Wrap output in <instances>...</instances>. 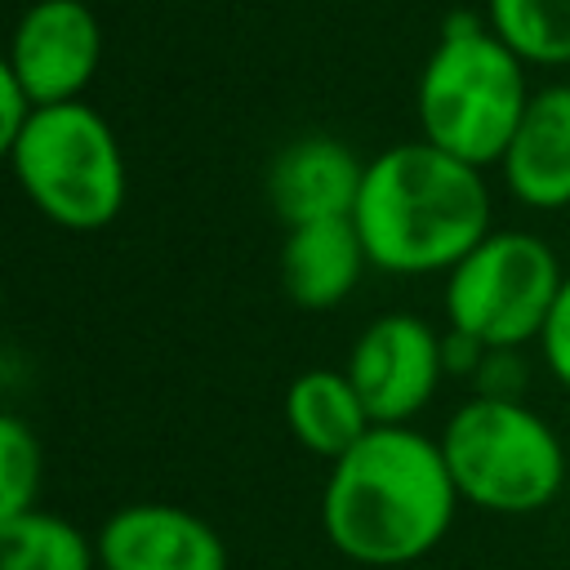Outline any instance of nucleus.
I'll list each match as a JSON object with an SVG mask.
<instances>
[{"label":"nucleus","instance_id":"obj_1","mask_svg":"<svg viewBox=\"0 0 570 570\" xmlns=\"http://www.w3.org/2000/svg\"><path fill=\"white\" fill-rule=\"evenodd\" d=\"M459 503L436 436L414 423H374L330 463L321 530L352 566L392 570L428 557L450 534Z\"/></svg>","mask_w":570,"mask_h":570},{"label":"nucleus","instance_id":"obj_2","mask_svg":"<svg viewBox=\"0 0 570 570\" xmlns=\"http://www.w3.org/2000/svg\"><path fill=\"white\" fill-rule=\"evenodd\" d=\"M352 227L370 267L392 276H445L494 232L485 169L432 147L428 138L396 142L365 160Z\"/></svg>","mask_w":570,"mask_h":570},{"label":"nucleus","instance_id":"obj_3","mask_svg":"<svg viewBox=\"0 0 570 570\" xmlns=\"http://www.w3.org/2000/svg\"><path fill=\"white\" fill-rule=\"evenodd\" d=\"M530 94L525 62L490 31V22L476 13H450L419 71L414 111L432 147L490 169L517 134Z\"/></svg>","mask_w":570,"mask_h":570},{"label":"nucleus","instance_id":"obj_4","mask_svg":"<svg viewBox=\"0 0 570 570\" xmlns=\"http://www.w3.org/2000/svg\"><path fill=\"white\" fill-rule=\"evenodd\" d=\"M441 454L468 508L530 517L557 503L566 485V445L557 428L521 396L472 392L441 428Z\"/></svg>","mask_w":570,"mask_h":570},{"label":"nucleus","instance_id":"obj_5","mask_svg":"<svg viewBox=\"0 0 570 570\" xmlns=\"http://www.w3.org/2000/svg\"><path fill=\"white\" fill-rule=\"evenodd\" d=\"M9 169L22 196L62 232H102L129 196L125 151L116 129L89 102L31 107L22 120Z\"/></svg>","mask_w":570,"mask_h":570},{"label":"nucleus","instance_id":"obj_6","mask_svg":"<svg viewBox=\"0 0 570 570\" xmlns=\"http://www.w3.org/2000/svg\"><path fill=\"white\" fill-rule=\"evenodd\" d=\"M561 285L566 267L539 232L494 227L445 272V330H459L481 347L521 352L539 343Z\"/></svg>","mask_w":570,"mask_h":570},{"label":"nucleus","instance_id":"obj_7","mask_svg":"<svg viewBox=\"0 0 570 570\" xmlns=\"http://www.w3.org/2000/svg\"><path fill=\"white\" fill-rule=\"evenodd\" d=\"M343 370L374 423H414L441 392V379H450L441 330L414 312L374 316L352 338Z\"/></svg>","mask_w":570,"mask_h":570},{"label":"nucleus","instance_id":"obj_8","mask_svg":"<svg viewBox=\"0 0 570 570\" xmlns=\"http://www.w3.org/2000/svg\"><path fill=\"white\" fill-rule=\"evenodd\" d=\"M4 53L31 107L76 102L102 62V27L85 0H36Z\"/></svg>","mask_w":570,"mask_h":570},{"label":"nucleus","instance_id":"obj_9","mask_svg":"<svg viewBox=\"0 0 570 570\" xmlns=\"http://www.w3.org/2000/svg\"><path fill=\"white\" fill-rule=\"evenodd\" d=\"M98 570H227L223 534L165 499L116 508L98 534Z\"/></svg>","mask_w":570,"mask_h":570},{"label":"nucleus","instance_id":"obj_10","mask_svg":"<svg viewBox=\"0 0 570 570\" xmlns=\"http://www.w3.org/2000/svg\"><path fill=\"white\" fill-rule=\"evenodd\" d=\"M365 178V160L330 134H307L281 147L267 165V200L285 227L352 218L356 191Z\"/></svg>","mask_w":570,"mask_h":570},{"label":"nucleus","instance_id":"obj_11","mask_svg":"<svg viewBox=\"0 0 570 570\" xmlns=\"http://www.w3.org/2000/svg\"><path fill=\"white\" fill-rule=\"evenodd\" d=\"M503 187L517 205L552 214L570 205V85L530 94L517 134L499 156Z\"/></svg>","mask_w":570,"mask_h":570},{"label":"nucleus","instance_id":"obj_12","mask_svg":"<svg viewBox=\"0 0 570 570\" xmlns=\"http://www.w3.org/2000/svg\"><path fill=\"white\" fill-rule=\"evenodd\" d=\"M365 267H370V258H365V245H361L352 218L285 227L281 285H285L289 303H298L307 312H330L343 298H352Z\"/></svg>","mask_w":570,"mask_h":570},{"label":"nucleus","instance_id":"obj_13","mask_svg":"<svg viewBox=\"0 0 570 570\" xmlns=\"http://www.w3.org/2000/svg\"><path fill=\"white\" fill-rule=\"evenodd\" d=\"M285 423H289L294 441L325 463L347 454L374 428L347 370H303L285 387Z\"/></svg>","mask_w":570,"mask_h":570},{"label":"nucleus","instance_id":"obj_14","mask_svg":"<svg viewBox=\"0 0 570 570\" xmlns=\"http://www.w3.org/2000/svg\"><path fill=\"white\" fill-rule=\"evenodd\" d=\"M0 570H98V543L76 521L31 508L0 530Z\"/></svg>","mask_w":570,"mask_h":570},{"label":"nucleus","instance_id":"obj_15","mask_svg":"<svg viewBox=\"0 0 570 570\" xmlns=\"http://www.w3.org/2000/svg\"><path fill=\"white\" fill-rule=\"evenodd\" d=\"M485 22L525 67H570V0H485Z\"/></svg>","mask_w":570,"mask_h":570},{"label":"nucleus","instance_id":"obj_16","mask_svg":"<svg viewBox=\"0 0 570 570\" xmlns=\"http://www.w3.org/2000/svg\"><path fill=\"white\" fill-rule=\"evenodd\" d=\"M40 476H45V454L27 419L0 410V530L18 521L22 512L40 508Z\"/></svg>","mask_w":570,"mask_h":570},{"label":"nucleus","instance_id":"obj_17","mask_svg":"<svg viewBox=\"0 0 570 570\" xmlns=\"http://www.w3.org/2000/svg\"><path fill=\"white\" fill-rule=\"evenodd\" d=\"M539 352H543V365L552 370V379L570 392V272H566V285L552 303V316L539 334Z\"/></svg>","mask_w":570,"mask_h":570},{"label":"nucleus","instance_id":"obj_18","mask_svg":"<svg viewBox=\"0 0 570 570\" xmlns=\"http://www.w3.org/2000/svg\"><path fill=\"white\" fill-rule=\"evenodd\" d=\"M525 387V361L517 347H490L481 370L472 374V392L481 396H521Z\"/></svg>","mask_w":570,"mask_h":570},{"label":"nucleus","instance_id":"obj_19","mask_svg":"<svg viewBox=\"0 0 570 570\" xmlns=\"http://www.w3.org/2000/svg\"><path fill=\"white\" fill-rule=\"evenodd\" d=\"M27 116H31V102H27L13 67H9V53H0V160H9L13 138H18Z\"/></svg>","mask_w":570,"mask_h":570},{"label":"nucleus","instance_id":"obj_20","mask_svg":"<svg viewBox=\"0 0 570 570\" xmlns=\"http://www.w3.org/2000/svg\"><path fill=\"white\" fill-rule=\"evenodd\" d=\"M0 316H4V298H0Z\"/></svg>","mask_w":570,"mask_h":570}]
</instances>
